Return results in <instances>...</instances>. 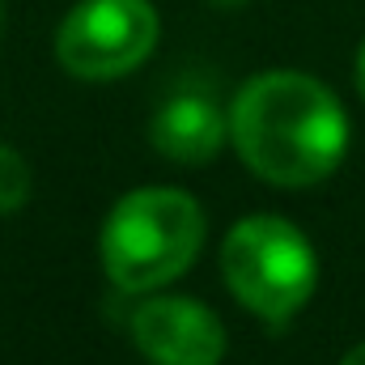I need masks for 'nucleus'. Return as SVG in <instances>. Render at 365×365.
Instances as JSON below:
<instances>
[{"label": "nucleus", "mask_w": 365, "mask_h": 365, "mask_svg": "<svg viewBox=\"0 0 365 365\" xmlns=\"http://www.w3.org/2000/svg\"><path fill=\"white\" fill-rule=\"evenodd\" d=\"M230 136L259 179L276 187H314L344 162L349 115L323 81L276 68L238 90Z\"/></svg>", "instance_id": "nucleus-1"}, {"label": "nucleus", "mask_w": 365, "mask_h": 365, "mask_svg": "<svg viewBox=\"0 0 365 365\" xmlns=\"http://www.w3.org/2000/svg\"><path fill=\"white\" fill-rule=\"evenodd\" d=\"M204 242V212L187 191L145 187L123 195L98 238L102 268L123 293H149L191 268Z\"/></svg>", "instance_id": "nucleus-2"}, {"label": "nucleus", "mask_w": 365, "mask_h": 365, "mask_svg": "<svg viewBox=\"0 0 365 365\" xmlns=\"http://www.w3.org/2000/svg\"><path fill=\"white\" fill-rule=\"evenodd\" d=\"M221 272L230 293L259 319L284 323L293 319L314 284H319V259L310 238L289 225L284 217H247L225 234L221 247Z\"/></svg>", "instance_id": "nucleus-3"}, {"label": "nucleus", "mask_w": 365, "mask_h": 365, "mask_svg": "<svg viewBox=\"0 0 365 365\" xmlns=\"http://www.w3.org/2000/svg\"><path fill=\"white\" fill-rule=\"evenodd\" d=\"M158 30L149 0H81L56 30V60L81 81H115L149 60Z\"/></svg>", "instance_id": "nucleus-4"}, {"label": "nucleus", "mask_w": 365, "mask_h": 365, "mask_svg": "<svg viewBox=\"0 0 365 365\" xmlns=\"http://www.w3.org/2000/svg\"><path fill=\"white\" fill-rule=\"evenodd\" d=\"M132 340L153 365H217L225 357L221 319L191 297H153L132 314Z\"/></svg>", "instance_id": "nucleus-5"}, {"label": "nucleus", "mask_w": 365, "mask_h": 365, "mask_svg": "<svg viewBox=\"0 0 365 365\" xmlns=\"http://www.w3.org/2000/svg\"><path fill=\"white\" fill-rule=\"evenodd\" d=\"M225 132H230V115L217 106L208 90H175L158 106L149 128L153 149L182 166L212 162L225 145Z\"/></svg>", "instance_id": "nucleus-6"}, {"label": "nucleus", "mask_w": 365, "mask_h": 365, "mask_svg": "<svg viewBox=\"0 0 365 365\" xmlns=\"http://www.w3.org/2000/svg\"><path fill=\"white\" fill-rule=\"evenodd\" d=\"M26 200H30V166L17 149H9L0 140V217L17 212Z\"/></svg>", "instance_id": "nucleus-7"}, {"label": "nucleus", "mask_w": 365, "mask_h": 365, "mask_svg": "<svg viewBox=\"0 0 365 365\" xmlns=\"http://www.w3.org/2000/svg\"><path fill=\"white\" fill-rule=\"evenodd\" d=\"M357 90L365 98V43H361V51H357Z\"/></svg>", "instance_id": "nucleus-8"}, {"label": "nucleus", "mask_w": 365, "mask_h": 365, "mask_svg": "<svg viewBox=\"0 0 365 365\" xmlns=\"http://www.w3.org/2000/svg\"><path fill=\"white\" fill-rule=\"evenodd\" d=\"M340 365H365V344H357V349H353V353H349Z\"/></svg>", "instance_id": "nucleus-9"}, {"label": "nucleus", "mask_w": 365, "mask_h": 365, "mask_svg": "<svg viewBox=\"0 0 365 365\" xmlns=\"http://www.w3.org/2000/svg\"><path fill=\"white\" fill-rule=\"evenodd\" d=\"M208 4H217V9H238V4H247V0H208Z\"/></svg>", "instance_id": "nucleus-10"}, {"label": "nucleus", "mask_w": 365, "mask_h": 365, "mask_svg": "<svg viewBox=\"0 0 365 365\" xmlns=\"http://www.w3.org/2000/svg\"><path fill=\"white\" fill-rule=\"evenodd\" d=\"M0 21H4V13H0Z\"/></svg>", "instance_id": "nucleus-11"}]
</instances>
